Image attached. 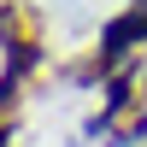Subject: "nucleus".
Listing matches in <instances>:
<instances>
[{"instance_id": "obj_1", "label": "nucleus", "mask_w": 147, "mask_h": 147, "mask_svg": "<svg viewBox=\"0 0 147 147\" xmlns=\"http://www.w3.org/2000/svg\"><path fill=\"white\" fill-rule=\"evenodd\" d=\"M141 35H147V0H141V6H129L124 18L106 30L100 47H106V59H118V53H129V41H141Z\"/></svg>"}, {"instance_id": "obj_2", "label": "nucleus", "mask_w": 147, "mask_h": 147, "mask_svg": "<svg viewBox=\"0 0 147 147\" xmlns=\"http://www.w3.org/2000/svg\"><path fill=\"white\" fill-rule=\"evenodd\" d=\"M0 147H12V124H6V112H0Z\"/></svg>"}]
</instances>
